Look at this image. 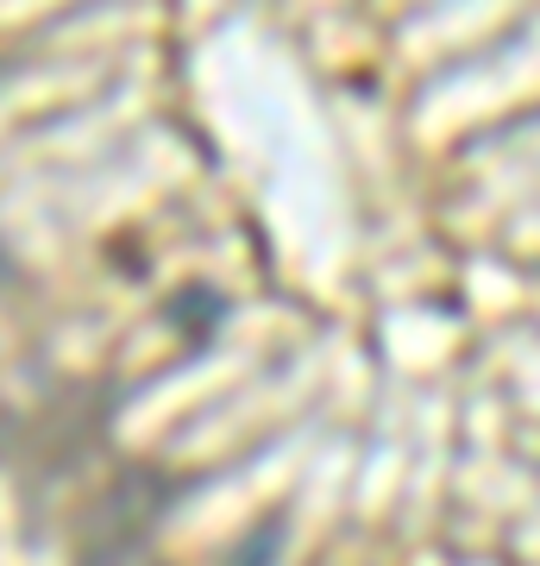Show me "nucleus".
I'll use <instances>...</instances> for the list:
<instances>
[{
  "mask_svg": "<svg viewBox=\"0 0 540 566\" xmlns=\"http://www.w3.org/2000/svg\"><path fill=\"white\" fill-rule=\"evenodd\" d=\"M82 566H163V560L145 542H100V547H88Z\"/></svg>",
  "mask_w": 540,
  "mask_h": 566,
  "instance_id": "1",
  "label": "nucleus"
}]
</instances>
